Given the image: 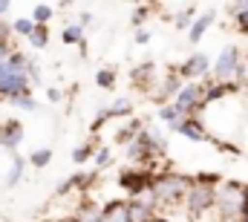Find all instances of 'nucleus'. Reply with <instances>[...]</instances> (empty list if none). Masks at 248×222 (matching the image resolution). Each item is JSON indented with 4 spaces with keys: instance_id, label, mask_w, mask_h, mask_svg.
I'll return each mask as SVG.
<instances>
[{
    "instance_id": "7ed1b4c3",
    "label": "nucleus",
    "mask_w": 248,
    "mask_h": 222,
    "mask_svg": "<svg viewBox=\"0 0 248 222\" xmlns=\"http://www.w3.org/2000/svg\"><path fill=\"white\" fill-rule=\"evenodd\" d=\"M185 208L193 220L211 214V211L217 208V188H214V185H199V182H193L190 190H187V196H185Z\"/></svg>"
},
{
    "instance_id": "7c9ffc66",
    "label": "nucleus",
    "mask_w": 248,
    "mask_h": 222,
    "mask_svg": "<svg viewBox=\"0 0 248 222\" xmlns=\"http://www.w3.org/2000/svg\"><path fill=\"white\" fill-rule=\"evenodd\" d=\"M141 78H147V84H150V78H153V63H141V66H136V69H133V81L144 84Z\"/></svg>"
},
{
    "instance_id": "f704fd0d",
    "label": "nucleus",
    "mask_w": 248,
    "mask_h": 222,
    "mask_svg": "<svg viewBox=\"0 0 248 222\" xmlns=\"http://www.w3.org/2000/svg\"><path fill=\"white\" fill-rule=\"evenodd\" d=\"M46 98L58 104V101H61V98H63V93H61V90H55V87H49V90H46Z\"/></svg>"
},
{
    "instance_id": "f03ea898",
    "label": "nucleus",
    "mask_w": 248,
    "mask_h": 222,
    "mask_svg": "<svg viewBox=\"0 0 248 222\" xmlns=\"http://www.w3.org/2000/svg\"><path fill=\"white\" fill-rule=\"evenodd\" d=\"M243 202H246L243 182H222L217 188V214L222 217V222L243 220Z\"/></svg>"
},
{
    "instance_id": "a19ab883",
    "label": "nucleus",
    "mask_w": 248,
    "mask_h": 222,
    "mask_svg": "<svg viewBox=\"0 0 248 222\" xmlns=\"http://www.w3.org/2000/svg\"><path fill=\"white\" fill-rule=\"evenodd\" d=\"M69 3H72V0H61V6H69Z\"/></svg>"
},
{
    "instance_id": "9d476101",
    "label": "nucleus",
    "mask_w": 248,
    "mask_h": 222,
    "mask_svg": "<svg viewBox=\"0 0 248 222\" xmlns=\"http://www.w3.org/2000/svg\"><path fill=\"white\" fill-rule=\"evenodd\" d=\"M101 222H133V217H130V199H110V202H104Z\"/></svg>"
},
{
    "instance_id": "423d86ee",
    "label": "nucleus",
    "mask_w": 248,
    "mask_h": 222,
    "mask_svg": "<svg viewBox=\"0 0 248 222\" xmlns=\"http://www.w3.org/2000/svg\"><path fill=\"white\" fill-rule=\"evenodd\" d=\"M153 176H156V173H150L147 167L122 170V176H119V185H122L124 190L130 193V199H133V196H141V193H147V190L153 188Z\"/></svg>"
},
{
    "instance_id": "473e14b6",
    "label": "nucleus",
    "mask_w": 248,
    "mask_h": 222,
    "mask_svg": "<svg viewBox=\"0 0 248 222\" xmlns=\"http://www.w3.org/2000/svg\"><path fill=\"white\" fill-rule=\"evenodd\" d=\"M150 38H153V32H150L147 26H141V29H136V38H133V41H136L139 47H144V44H150Z\"/></svg>"
},
{
    "instance_id": "37998d69",
    "label": "nucleus",
    "mask_w": 248,
    "mask_h": 222,
    "mask_svg": "<svg viewBox=\"0 0 248 222\" xmlns=\"http://www.w3.org/2000/svg\"><path fill=\"white\" fill-rule=\"evenodd\" d=\"M246 58H248V55H246Z\"/></svg>"
},
{
    "instance_id": "72a5a7b5",
    "label": "nucleus",
    "mask_w": 248,
    "mask_h": 222,
    "mask_svg": "<svg viewBox=\"0 0 248 222\" xmlns=\"http://www.w3.org/2000/svg\"><path fill=\"white\" fill-rule=\"evenodd\" d=\"M246 12H248V0H234L231 15H246Z\"/></svg>"
},
{
    "instance_id": "1a4fd4ad",
    "label": "nucleus",
    "mask_w": 248,
    "mask_h": 222,
    "mask_svg": "<svg viewBox=\"0 0 248 222\" xmlns=\"http://www.w3.org/2000/svg\"><path fill=\"white\" fill-rule=\"evenodd\" d=\"M23 136H26V130H23V124H20L17 118L0 121V147H3V150L15 153V150L23 144Z\"/></svg>"
},
{
    "instance_id": "2f4dec72",
    "label": "nucleus",
    "mask_w": 248,
    "mask_h": 222,
    "mask_svg": "<svg viewBox=\"0 0 248 222\" xmlns=\"http://www.w3.org/2000/svg\"><path fill=\"white\" fill-rule=\"evenodd\" d=\"M147 17H150V6H139V9L133 12V26H136V29H141Z\"/></svg>"
},
{
    "instance_id": "412c9836",
    "label": "nucleus",
    "mask_w": 248,
    "mask_h": 222,
    "mask_svg": "<svg viewBox=\"0 0 248 222\" xmlns=\"http://www.w3.org/2000/svg\"><path fill=\"white\" fill-rule=\"evenodd\" d=\"M52 17H55V9H52L49 3H38V6L32 9V20H35L38 26H46Z\"/></svg>"
},
{
    "instance_id": "f8f14e48",
    "label": "nucleus",
    "mask_w": 248,
    "mask_h": 222,
    "mask_svg": "<svg viewBox=\"0 0 248 222\" xmlns=\"http://www.w3.org/2000/svg\"><path fill=\"white\" fill-rule=\"evenodd\" d=\"M182 87H185V78H182L179 72H176V75L170 72L168 78H162V81H159V93H156V98H159L162 104H170V98L176 101V95L182 93Z\"/></svg>"
},
{
    "instance_id": "bb28decb",
    "label": "nucleus",
    "mask_w": 248,
    "mask_h": 222,
    "mask_svg": "<svg viewBox=\"0 0 248 222\" xmlns=\"http://www.w3.org/2000/svg\"><path fill=\"white\" fill-rule=\"evenodd\" d=\"M9 104L12 107H17V110H26V112H35V98L29 95V93H23V95H15V98H9Z\"/></svg>"
},
{
    "instance_id": "4468645a",
    "label": "nucleus",
    "mask_w": 248,
    "mask_h": 222,
    "mask_svg": "<svg viewBox=\"0 0 248 222\" xmlns=\"http://www.w3.org/2000/svg\"><path fill=\"white\" fill-rule=\"evenodd\" d=\"M214 20H217V12H202V15L193 20V26L187 29V41H190V44H199V41L208 35V29L214 26Z\"/></svg>"
},
{
    "instance_id": "5701e85b",
    "label": "nucleus",
    "mask_w": 248,
    "mask_h": 222,
    "mask_svg": "<svg viewBox=\"0 0 248 222\" xmlns=\"http://www.w3.org/2000/svg\"><path fill=\"white\" fill-rule=\"evenodd\" d=\"M29 44H32V49H46L49 47V29L46 26H35V32L29 35Z\"/></svg>"
},
{
    "instance_id": "20e7f679",
    "label": "nucleus",
    "mask_w": 248,
    "mask_h": 222,
    "mask_svg": "<svg viewBox=\"0 0 248 222\" xmlns=\"http://www.w3.org/2000/svg\"><path fill=\"white\" fill-rule=\"evenodd\" d=\"M243 52L237 44H228L219 55H217V63L211 69V78L214 81H231V78H240L243 75Z\"/></svg>"
},
{
    "instance_id": "2eb2a0df",
    "label": "nucleus",
    "mask_w": 248,
    "mask_h": 222,
    "mask_svg": "<svg viewBox=\"0 0 248 222\" xmlns=\"http://www.w3.org/2000/svg\"><path fill=\"white\" fill-rule=\"evenodd\" d=\"M29 63H32V58H26L23 52L12 49L9 58L0 61V75H3V72H29Z\"/></svg>"
},
{
    "instance_id": "f257e3e1",
    "label": "nucleus",
    "mask_w": 248,
    "mask_h": 222,
    "mask_svg": "<svg viewBox=\"0 0 248 222\" xmlns=\"http://www.w3.org/2000/svg\"><path fill=\"white\" fill-rule=\"evenodd\" d=\"M190 185H193V176L165 170V173H156L153 176V188L150 190L159 199V205H179V202H185Z\"/></svg>"
},
{
    "instance_id": "c756f323",
    "label": "nucleus",
    "mask_w": 248,
    "mask_h": 222,
    "mask_svg": "<svg viewBox=\"0 0 248 222\" xmlns=\"http://www.w3.org/2000/svg\"><path fill=\"white\" fill-rule=\"evenodd\" d=\"M93 162H95L98 167H110V165H113V150H110V147H98Z\"/></svg>"
},
{
    "instance_id": "79ce46f5",
    "label": "nucleus",
    "mask_w": 248,
    "mask_h": 222,
    "mask_svg": "<svg viewBox=\"0 0 248 222\" xmlns=\"http://www.w3.org/2000/svg\"><path fill=\"white\" fill-rule=\"evenodd\" d=\"M231 222H246V220H231Z\"/></svg>"
},
{
    "instance_id": "c9c22d12",
    "label": "nucleus",
    "mask_w": 248,
    "mask_h": 222,
    "mask_svg": "<svg viewBox=\"0 0 248 222\" xmlns=\"http://www.w3.org/2000/svg\"><path fill=\"white\" fill-rule=\"evenodd\" d=\"M9 52H12V47H9V38H3V41H0V61H3V58H9Z\"/></svg>"
},
{
    "instance_id": "4c0bfd02",
    "label": "nucleus",
    "mask_w": 248,
    "mask_h": 222,
    "mask_svg": "<svg viewBox=\"0 0 248 222\" xmlns=\"http://www.w3.org/2000/svg\"><path fill=\"white\" fill-rule=\"evenodd\" d=\"M9 9H12V0H0V17H3Z\"/></svg>"
},
{
    "instance_id": "9b49d317",
    "label": "nucleus",
    "mask_w": 248,
    "mask_h": 222,
    "mask_svg": "<svg viewBox=\"0 0 248 222\" xmlns=\"http://www.w3.org/2000/svg\"><path fill=\"white\" fill-rule=\"evenodd\" d=\"M173 133H179V136H185L190 142H208L211 136L205 133V127H202V121L196 118V115H185L176 127H173Z\"/></svg>"
},
{
    "instance_id": "6ab92c4d",
    "label": "nucleus",
    "mask_w": 248,
    "mask_h": 222,
    "mask_svg": "<svg viewBox=\"0 0 248 222\" xmlns=\"http://www.w3.org/2000/svg\"><path fill=\"white\" fill-rule=\"evenodd\" d=\"M26 159H29V165L32 167L44 170V167H49V162H52V150H49V147H38V150H32Z\"/></svg>"
},
{
    "instance_id": "4be33fe9",
    "label": "nucleus",
    "mask_w": 248,
    "mask_h": 222,
    "mask_svg": "<svg viewBox=\"0 0 248 222\" xmlns=\"http://www.w3.org/2000/svg\"><path fill=\"white\" fill-rule=\"evenodd\" d=\"M35 26H38V23H35V20H32V17H17V20H15V23H12V32H15V35H20V38H26V41H29V35H32V32H35Z\"/></svg>"
},
{
    "instance_id": "ddd939ff",
    "label": "nucleus",
    "mask_w": 248,
    "mask_h": 222,
    "mask_svg": "<svg viewBox=\"0 0 248 222\" xmlns=\"http://www.w3.org/2000/svg\"><path fill=\"white\" fill-rule=\"evenodd\" d=\"M141 130H144V121H141V118H136V115H130L122 127L116 130V144H124V147H127L130 142H136V139H139V133H141Z\"/></svg>"
},
{
    "instance_id": "0eeeda50",
    "label": "nucleus",
    "mask_w": 248,
    "mask_h": 222,
    "mask_svg": "<svg viewBox=\"0 0 248 222\" xmlns=\"http://www.w3.org/2000/svg\"><path fill=\"white\" fill-rule=\"evenodd\" d=\"M211 69H214L211 58L205 55V52H193L190 58L182 61L179 75H182L185 81H202V78H208V75H211Z\"/></svg>"
},
{
    "instance_id": "c85d7f7f",
    "label": "nucleus",
    "mask_w": 248,
    "mask_h": 222,
    "mask_svg": "<svg viewBox=\"0 0 248 222\" xmlns=\"http://www.w3.org/2000/svg\"><path fill=\"white\" fill-rule=\"evenodd\" d=\"M193 182H199V185H214V188H219V185H222V176H219V173H208V170H205V173H196V176H193Z\"/></svg>"
},
{
    "instance_id": "393cba45",
    "label": "nucleus",
    "mask_w": 248,
    "mask_h": 222,
    "mask_svg": "<svg viewBox=\"0 0 248 222\" xmlns=\"http://www.w3.org/2000/svg\"><path fill=\"white\" fill-rule=\"evenodd\" d=\"M61 41L63 44H81V41H84V26H81V23H69L61 32Z\"/></svg>"
},
{
    "instance_id": "e433bc0d",
    "label": "nucleus",
    "mask_w": 248,
    "mask_h": 222,
    "mask_svg": "<svg viewBox=\"0 0 248 222\" xmlns=\"http://www.w3.org/2000/svg\"><path fill=\"white\" fill-rule=\"evenodd\" d=\"M9 32H12V26H9V23L0 17V41H3V38H9Z\"/></svg>"
},
{
    "instance_id": "dca6fc26",
    "label": "nucleus",
    "mask_w": 248,
    "mask_h": 222,
    "mask_svg": "<svg viewBox=\"0 0 248 222\" xmlns=\"http://www.w3.org/2000/svg\"><path fill=\"white\" fill-rule=\"evenodd\" d=\"M101 208H104V205H98L95 199L84 196V199L78 202V211H75V217H78L81 222H101Z\"/></svg>"
},
{
    "instance_id": "aec40b11",
    "label": "nucleus",
    "mask_w": 248,
    "mask_h": 222,
    "mask_svg": "<svg viewBox=\"0 0 248 222\" xmlns=\"http://www.w3.org/2000/svg\"><path fill=\"white\" fill-rule=\"evenodd\" d=\"M110 118H130L133 115V104L127 101V98H119V101H113L110 107H104Z\"/></svg>"
},
{
    "instance_id": "ea45409f",
    "label": "nucleus",
    "mask_w": 248,
    "mask_h": 222,
    "mask_svg": "<svg viewBox=\"0 0 248 222\" xmlns=\"http://www.w3.org/2000/svg\"><path fill=\"white\" fill-rule=\"evenodd\" d=\"M61 222H81L78 217H69V220H61Z\"/></svg>"
},
{
    "instance_id": "b1692460",
    "label": "nucleus",
    "mask_w": 248,
    "mask_h": 222,
    "mask_svg": "<svg viewBox=\"0 0 248 222\" xmlns=\"http://www.w3.org/2000/svg\"><path fill=\"white\" fill-rule=\"evenodd\" d=\"M95 150H98V147H93L90 142H87V144H78V147L72 150V162H75V165H84V162L95 159Z\"/></svg>"
},
{
    "instance_id": "39448f33",
    "label": "nucleus",
    "mask_w": 248,
    "mask_h": 222,
    "mask_svg": "<svg viewBox=\"0 0 248 222\" xmlns=\"http://www.w3.org/2000/svg\"><path fill=\"white\" fill-rule=\"evenodd\" d=\"M176 107L185 112V115L202 112L208 107V101H205V84L202 81H187L185 87H182V93L176 95Z\"/></svg>"
},
{
    "instance_id": "a878e982",
    "label": "nucleus",
    "mask_w": 248,
    "mask_h": 222,
    "mask_svg": "<svg viewBox=\"0 0 248 222\" xmlns=\"http://www.w3.org/2000/svg\"><path fill=\"white\" fill-rule=\"evenodd\" d=\"M95 84H98L101 90H113V87H116V69H110V66L98 69V72H95Z\"/></svg>"
},
{
    "instance_id": "a211bd4d",
    "label": "nucleus",
    "mask_w": 248,
    "mask_h": 222,
    "mask_svg": "<svg viewBox=\"0 0 248 222\" xmlns=\"http://www.w3.org/2000/svg\"><path fill=\"white\" fill-rule=\"evenodd\" d=\"M26 165H29V159H23V156H12V167H9V173H6V188H15L20 179H23V170H26Z\"/></svg>"
},
{
    "instance_id": "6e6552de",
    "label": "nucleus",
    "mask_w": 248,
    "mask_h": 222,
    "mask_svg": "<svg viewBox=\"0 0 248 222\" xmlns=\"http://www.w3.org/2000/svg\"><path fill=\"white\" fill-rule=\"evenodd\" d=\"M29 84H32V78H29V72H3L0 75V98H15V95H23V93H29Z\"/></svg>"
},
{
    "instance_id": "cd10ccee",
    "label": "nucleus",
    "mask_w": 248,
    "mask_h": 222,
    "mask_svg": "<svg viewBox=\"0 0 248 222\" xmlns=\"http://www.w3.org/2000/svg\"><path fill=\"white\" fill-rule=\"evenodd\" d=\"M196 17H199V15H196L193 9H182V12L176 15V20H173V23H176V29H190Z\"/></svg>"
},
{
    "instance_id": "58836bf2",
    "label": "nucleus",
    "mask_w": 248,
    "mask_h": 222,
    "mask_svg": "<svg viewBox=\"0 0 248 222\" xmlns=\"http://www.w3.org/2000/svg\"><path fill=\"white\" fill-rule=\"evenodd\" d=\"M78 23H81V26H87V23H93V15H90V12H84V15H81V20H78Z\"/></svg>"
},
{
    "instance_id": "f3484780",
    "label": "nucleus",
    "mask_w": 248,
    "mask_h": 222,
    "mask_svg": "<svg viewBox=\"0 0 248 222\" xmlns=\"http://www.w3.org/2000/svg\"><path fill=\"white\" fill-rule=\"evenodd\" d=\"M156 115H159V121H162L165 127H170V130H173V127H176V124H179V121L185 118V112L176 107V101H170V104H162Z\"/></svg>"
}]
</instances>
